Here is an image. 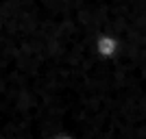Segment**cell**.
Here are the masks:
<instances>
[{"label":"cell","instance_id":"obj_1","mask_svg":"<svg viewBox=\"0 0 146 139\" xmlns=\"http://www.w3.org/2000/svg\"><path fill=\"white\" fill-rule=\"evenodd\" d=\"M94 52L103 61H109L120 52V39L116 33H98L94 39Z\"/></svg>","mask_w":146,"mask_h":139},{"label":"cell","instance_id":"obj_2","mask_svg":"<svg viewBox=\"0 0 146 139\" xmlns=\"http://www.w3.org/2000/svg\"><path fill=\"white\" fill-rule=\"evenodd\" d=\"M55 139H74V137H70V135H55Z\"/></svg>","mask_w":146,"mask_h":139}]
</instances>
